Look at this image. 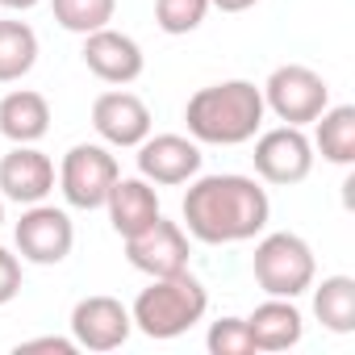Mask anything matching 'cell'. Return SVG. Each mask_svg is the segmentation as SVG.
<instances>
[{
  "mask_svg": "<svg viewBox=\"0 0 355 355\" xmlns=\"http://www.w3.org/2000/svg\"><path fill=\"white\" fill-rule=\"evenodd\" d=\"M92 125L109 146H138L150 134V109L134 92H101L92 105Z\"/></svg>",
  "mask_w": 355,
  "mask_h": 355,
  "instance_id": "obj_14",
  "label": "cell"
},
{
  "mask_svg": "<svg viewBox=\"0 0 355 355\" xmlns=\"http://www.w3.org/2000/svg\"><path fill=\"white\" fill-rule=\"evenodd\" d=\"M17 293H21V263L13 251L0 247V305H9Z\"/></svg>",
  "mask_w": 355,
  "mask_h": 355,
  "instance_id": "obj_24",
  "label": "cell"
},
{
  "mask_svg": "<svg viewBox=\"0 0 355 355\" xmlns=\"http://www.w3.org/2000/svg\"><path fill=\"white\" fill-rule=\"evenodd\" d=\"M55 189V163L38 146H13L0 159V193L17 205H38Z\"/></svg>",
  "mask_w": 355,
  "mask_h": 355,
  "instance_id": "obj_13",
  "label": "cell"
},
{
  "mask_svg": "<svg viewBox=\"0 0 355 355\" xmlns=\"http://www.w3.org/2000/svg\"><path fill=\"white\" fill-rule=\"evenodd\" d=\"M251 272H255V284L268 297H301L305 288H313V276H318L313 247L301 234L276 230V234L259 239Z\"/></svg>",
  "mask_w": 355,
  "mask_h": 355,
  "instance_id": "obj_4",
  "label": "cell"
},
{
  "mask_svg": "<svg viewBox=\"0 0 355 355\" xmlns=\"http://www.w3.org/2000/svg\"><path fill=\"white\" fill-rule=\"evenodd\" d=\"M38 63V34L26 21H0V84L30 76Z\"/></svg>",
  "mask_w": 355,
  "mask_h": 355,
  "instance_id": "obj_20",
  "label": "cell"
},
{
  "mask_svg": "<svg viewBox=\"0 0 355 355\" xmlns=\"http://www.w3.org/2000/svg\"><path fill=\"white\" fill-rule=\"evenodd\" d=\"M251 5H259V0H209V9H222V13H243Z\"/></svg>",
  "mask_w": 355,
  "mask_h": 355,
  "instance_id": "obj_26",
  "label": "cell"
},
{
  "mask_svg": "<svg viewBox=\"0 0 355 355\" xmlns=\"http://www.w3.org/2000/svg\"><path fill=\"white\" fill-rule=\"evenodd\" d=\"M117 159L96 146V142H80L63 155V167H59V189L67 197L71 209H105V197L109 189L117 184Z\"/></svg>",
  "mask_w": 355,
  "mask_h": 355,
  "instance_id": "obj_6",
  "label": "cell"
},
{
  "mask_svg": "<svg viewBox=\"0 0 355 355\" xmlns=\"http://www.w3.org/2000/svg\"><path fill=\"white\" fill-rule=\"evenodd\" d=\"M272 218L268 193L251 175H201L184 197V226L197 243L226 247V243H247L255 239Z\"/></svg>",
  "mask_w": 355,
  "mask_h": 355,
  "instance_id": "obj_1",
  "label": "cell"
},
{
  "mask_svg": "<svg viewBox=\"0 0 355 355\" xmlns=\"http://www.w3.org/2000/svg\"><path fill=\"white\" fill-rule=\"evenodd\" d=\"M0 5H5V9H21V13H26V9H34V5H38V0H0Z\"/></svg>",
  "mask_w": 355,
  "mask_h": 355,
  "instance_id": "obj_27",
  "label": "cell"
},
{
  "mask_svg": "<svg viewBox=\"0 0 355 355\" xmlns=\"http://www.w3.org/2000/svg\"><path fill=\"white\" fill-rule=\"evenodd\" d=\"M205 347L214 355H255V343H251V330H247V318H218L205 334Z\"/></svg>",
  "mask_w": 355,
  "mask_h": 355,
  "instance_id": "obj_23",
  "label": "cell"
},
{
  "mask_svg": "<svg viewBox=\"0 0 355 355\" xmlns=\"http://www.w3.org/2000/svg\"><path fill=\"white\" fill-rule=\"evenodd\" d=\"M259 92H263V109H272L284 125L318 121V113L330 105V88H326V80H322L313 67H301V63H284V67H276Z\"/></svg>",
  "mask_w": 355,
  "mask_h": 355,
  "instance_id": "obj_5",
  "label": "cell"
},
{
  "mask_svg": "<svg viewBox=\"0 0 355 355\" xmlns=\"http://www.w3.org/2000/svg\"><path fill=\"white\" fill-rule=\"evenodd\" d=\"M55 9V21L71 34H92V30H105L113 21V9L117 0H51Z\"/></svg>",
  "mask_w": 355,
  "mask_h": 355,
  "instance_id": "obj_21",
  "label": "cell"
},
{
  "mask_svg": "<svg viewBox=\"0 0 355 355\" xmlns=\"http://www.w3.org/2000/svg\"><path fill=\"white\" fill-rule=\"evenodd\" d=\"M251 159L268 184H301L313 171V142L301 134V125H276L259 134Z\"/></svg>",
  "mask_w": 355,
  "mask_h": 355,
  "instance_id": "obj_8",
  "label": "cell"
},
{
  "mask_svg": "<svg viewBox=\"0 0 355 355\" xmlns=\"http://www.w3.org/2000/svg\"><path fill=\"white\" fill-rule=\"evenodd\" d=\"M105 209H109V226L121 239H130V234L146 230L159 218V197H155L150 180H142V175H130V180L117 175V184L105 197Z\"/></svg>",
  "mask_w": 355,
  "mask_h": 355,
  "instance_id": "obj_15",
  "label": "cell"
},
{
  "mask_svg": "<svg viewBox=\"0 0 355 355\" xmlns=\"http://www.w3.org/2000/svg\"><path fill=\"white\" fill-rule=\"evenodd\" d=\"M209 309V293L205 284L184 268V272H175V276H155L150 288L138 293L130 318L134 326L146 334V338H180L184 330H193Z\"/></svg>",
  "mask_w": 355,
  "mask_h": 355,
  "instance_id": "obj_3",
  "label": "cell"
},
{
  "mask_svg": "<svg viewBox=\"0 0 355 355\" xmlns=\"http://www.w3.org/2000/svg\"><path fill=\"white\" fill-rule=\"evenodd\" d=\"M209 13V0H155V21L163 34L180 38V34H193Z\"/></svg>",
  "mask_w": 355,
  "mask_h": 355,
  "instance_id": "obj_22",
  "label": "cell"
},
{
  "mask_svg": "<svg viewBox=\"0 0 355 355\" xmlns=\"http://www.w3.org/2000/svg\"><path fill=\"white\" fill-rule=\"evenodd\" d=\"M201 171V146L184 134H146L138 142V175L150 184H189Z\"/></svg>",
  "mask_w": 355,
  "mask_h": 355,
  "instance_id": "obj_11",
  "label": "cell"
},
{
  "mask_svg": "<svg viewBox=\"0 0 355 355\" xmlns=\"http://www.w3.org/2000/svg\"><path fill=\"white\" fill-rule=\"evenodd\" d=\"M46 130H51V105L42 92L17 88L0 101V134L13 146H34L38 138H46Z\"/></svg>",
  "mask_w": 355,
  "mask_h": 355,
  "instance_id": "obj_17",
  "label": "cell"
},
{
  "mask_svg": "<svg viewBox=\"0 0 355 355\" xmlns=\"http://www.w3.org/2000/svg\"><path fill=\"white\" fill-rule=\"evenodd\" d=\"M125 259L138 272H146L150 280L155 276H175V272L189 268V234H184V226H175L159 214L146 230L125 239Z\"/></svg>",
  "mask_w": 355,
  "mask_h": 355,
  "instance_id": "obj_9",
  "label": "cell"
},
{
  "mask_svg": "<svg viewBox=\"0 0 355 355\" xmlns=\"http://www.w3.org/2000/svg\"><path fill=\"white\" fill-rule=\"evenodd\" d=\"M313 146L322 150L326 163L334 167H351L355 163V105H326L318 113V134Z\"/></svg>",
  "mask_w": 355,
  "mask_h": 355,
  "instance_id": "obj_18",
  "label": "cell"
},
{
  "mask_svg": "<svg viewBox=\"0 0 355 355\" xmlns=\"http://www.w3.org/2000/svg\"><path fill=\"white\" fill-rule=\"evenodd\" d=\"M84 63L96 80L105 84H134L146 67L142 59V46L130 38V34H117V30H92L84 34Z\"/></svg>",
  "mask_w": 355,
  "mask_h": 355,
  "instance_id": "obj_12",
  "label": "cell"
},
{
  "mask_svg": "<svg viewBox=\"0 0 355 355\" xmlns=\"http://www.w3.org/2000/svg\"><path fill=\"white\" fill-rule=\"evenodd\" d=\"M0 230H5V201H0Z\"/></svg>",
  "mask_w": 355,
  "mask_h": 355,
  "instance_id": "obj_28",
  "label": "cell"
},
{
  "mask_svg": "<svg viewBox=\"0 0 355 355\" xmlns=\"http://www.w3.org/2000/svg\"><path fill=\"white\" fill-rule=\"evenodd\" d=\"M263 92L251 80H226V84H209L201 92L189 96L184 121L189 134L197 142L209 146H243L259 134L263 125Z\"/></svg>",
  "mask_w": 355,
  "mask_h": 355,
  "instance_id": "obj_2",
  "label": "cell"
},
{
  "mask_svg": "<svg viewBox=\"0 0 355 355\" xmlns=\"http://www.w3.org/2000/svg\"><path fill=\"white\" fill-rule=\"evenodd\" d=\"M13 239H17L21 259H30V263H38V268H55V263H63V259L71 255V247H76V226H71V218H67L63 209L38 201V205H26V214H21V222H17Z\"/></svg>",
  "mask_w": 355,
  "mask_h": 355,
  "instance_id": "obj_7",
  "label": "cell"
},
{
  "mask_svg": "<svg viewBox=\"0 0 355 355\" xmlns=\"http://www.w3.org/2000/svg\"><path fill=\"white\" fill-rule=\"evenodd\" d=\"M313 313L326 330L351 334L355 330V280L351 276H326L313 293Z\"/></svg>",
  "mask_w": 355,
  "mask_h": 355,
  "instance_id": "obj_19",
  "label": "cell"
},
{
  "mask_svg": "<svg viewBox=\"0 0 355 355\" xmlns=\"http://www.w3.org/2000/svg\"><path fill=\"white\" fill-rule=\"evenodd\" d=\"M251 343L255 351H288L301 343L305 334V318L293 305V297H268L263 305H255V313L247 318Z\"/></svg>",
  "mask_w": 355,
  "mask_h": 355,
  "instance_id": "obj_16",
  "label": "cell"
},
{
  "mask_svg": "<svg viewBox=\"0 0 355 355\" xmlns=\"http://www.w3.org/2000/svg\"><path fill=\"white\" fill-rule=\"evenodd\" d=\"M30 351H55V355H76V338H59V334H46V338H26L17 343V355H30Z\"/></svg>",
  "mask_w": 355,
  "mask_h": 355,
  "instance_id": "obj_25",
  "label": "cell"
},
{
  "mask_svg": "<svg viewBox=\"0 0 355 355\" xmlns=\"http://www.w3.org/2000/svg\"><path fill=\"white\" fill-rule=\"evenodd\" d=\"M130 330H134V318L117 297L96 293V297L76 301L71 309V338L84 351H117L130 338Z\"/></svg>",
  "mask_w": 355,
  "mask_h": 355,
  "instance_id": "obj_10",
  "label": "cell"
}]
</instances>
